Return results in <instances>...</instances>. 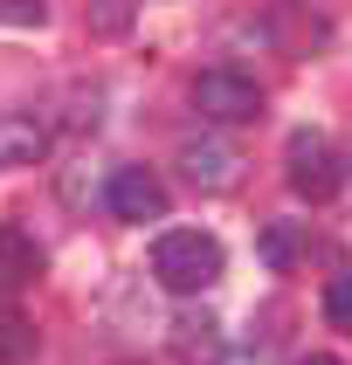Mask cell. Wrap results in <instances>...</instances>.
<instances>
[{
  "instance_id": "1",
  "label": "cell",
  "mask_w": 352,
  "mask_h": 365,
  "mask_svg": "<svg viewBox=\"0 0 352 365\" xmlns=\"http://www.w3.org/2000/svg\"><path fill=\"white\" fill-rule=\"evenodd\" d=\"M152 276H159L173 297H201V289L221 283V242L201 235V227H173V235H159V248H152Z\"/></svg>"
},
{
  "instance_id": "2",
  "label": "cell",
  "mask_w": 352,
  "mask_h": 365,
  "mask_svg": "<svg viewBox=\"0 0 352 365\" xmlns=\"http://www.w3.org/2000/svg\"><path fill=\"white\" fill-rule=\"evenodd\" d=\"M186 97H193V110L214 118V124H248V118H263V90H256L242 69H201Z\"/></svg>"
},
{
  "instance_id": "3",
  "label": "cell",
  "mask_w": 352,
  "mask_h": 365,
  "mask_svg": "<svg viewBox=\"0 0 352 365\" xmlns=\"http://www.w3.org/2000/svg\"><path fill=\"white\" fill-rule=\"evenodd\" d=\"M283 173H290V193L297 200H331L338 193V145L325 131H297L283 152Z\"/></svg>"
},
{
  "instance_id": "4",
  "label": "cell",
  "mask_w": 352,
  "mask_h": 365,
  "mask_svg": "<svg viewBox=\"0 0 352 365\" xmlns=\"http://www.w3.org/2000/svg\"><path fill=\"white\" fill-rule=\"evenodd\" d=\"M104 207H111V214H118V221H159L166 207V180L159 173H152V165H118V173H111V180H104Z\"/></svg>"
},
{
  "instance_id": "5",
  "label": "cell",
  "mask_w": 352,
  "mask_h": 365,
  "mask_svg": "<svg viewBox=\"0 0 352 365\" xmlns=\"http://www.w3.org/2000/svg\"><path fill=\"white\" fill-rule=\"evenodd\" d=\"M180 180L201 186V193H228V186L242 180V152L221 138H186L180 145Z\"/></svg>"
},
{
  "instance_id": "6",
  "label": "cell",
  "mask_w": 352,
  "mask_h": 365,
  "mask_svg": "<svg viewBox=\"0 0 352 365\" xmlns=\"http://www.w3.org/2000/svg\"><path fill=\"white\" fill-rule=\"evenodd\" d=\"M56 145V124L41 110H0V173H21V165L49 159Z\"/></svg>"
},
{
  "instance_id": "7",
  "label": "cell",
  "mask_w": 352,
  "mask_h": 365,
  "mask_svg": "<svg viewBox=\"0 0 352 365\" xmlns=\"http://www.w3.org/2000/svg\"><path fill=\"white\" fill-rule=\"evenodd\" d=\"M41 276V248H35V235H28V227H0V304H7V297H14V289H28Z\"/></svg>"
},
{
  "instance_id": "8",
  "label": "cell",
  "mask_w": 352,
  "mask_h": 365,
  "mask_svg": "<svg viewBox=\"0 0 352 365\" xmlns=\"http://www.w3.org/2000/svg\"><path fill=\"white\" fill-rule=\"evenodd\" d=\"M256 255L283 276V269H297V262L311 255V227H304V221H269L263 235H256Z\"/></svg>"
},
{
  "instance_id": "9",
  "label": "cell",
  "mask_w": 352,
  "mask_h": 365,
  "mask_svg": "<svg viewBox=\"0 0 352 365\" xmlns=\"http://www.w3.org/2000/svg\"><path fill=\"white\" fill-rule=\"evenodd\" d=\"M41 338H35V317L14 304H0V365H35Z\"/></svg>"
},
{
  "instance_id": "10",
  "label": "cell",
  "mask_w": 352,
  "mask_h": 365,
  "mask_svg": "<svg viewBox=\"0 0 352 365\" xmlns=\"http://www.w3.org/2000/svg\"><path fill=\"white\" fill-rule=\"evenodd\" d=\"M325 324L331 331H352V269L325 283Z\"/></svg>"
},
{
  "instance_id": "11",
  "label": "cell",
  "mask_w": 352,
  "mask_h": 365,
  "mask_svg": "<svg viewBox=\"0 0 352 365\" xmlns=\"http://www.w3.org/2000/svg\"><path fill=\"white\" fill-rule=\"evenodd\" d=\"M49 0H0V28H41Z\"/></svg>"
},
{
  "instance_id": "12",
  "label": "cell",
  "mask_w": 352,
  "mask_h": 365,
  "mask_svg": "<svg viewBox=\"0 0 352 365\" xmlns=\"http://www.w3.org/2000/svg\"><path fill=\"white\" fill-rule=\"evenodd\" d=\"M297 365H346V359H331V351H311V359H297Z\"/></svg>"
},
{
  "instance_id": "13",
  "label": "cell",
  "mask_w": 352,
  "mask_h": 365,
  "mask_svg": "<svg viewBox=\"0 0 352 365\" xmlns=\"http://www.w3.org/2000/svg\"><path fill=\"white\" fill-rule=\"evenodd\" d=\"M124 365H145V359H124Z\"/></svg>"
}]
</instances>
